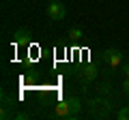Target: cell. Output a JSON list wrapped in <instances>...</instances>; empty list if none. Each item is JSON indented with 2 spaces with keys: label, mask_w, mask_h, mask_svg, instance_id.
Here are the masks:
<instances>
[{
  "label": "cell",
  "mask_w": 129,
  "mask_h": 120,
  "mask_svg": "<svg viewBox=\"0 0 129 120\" xmlns=\"http://www.w3.org/2000/svg\"><path fill=\"white\" fill-rule=\"evenodd\" d=\"M80 109H82L80 99L78 97H67V99H62V101L56 103L54 116H58V118H71V120H73V118H78Z\"/></svg>",
  "instance_id": "6da1fadb"
},
{
  "label": "cell",
  "mask_w": 129,
  "mask_h": 120,
  "mask_svg": "<svg viewBox=\"0 0 129 120\" xmlns=\"http://www.w3.org/2000/svg\"><path fill=\"white\" fill-rule=\"evenodd\" d=\"M47 17L52 22H60V19L67 17V7L60 2V0H52L50 5H47Z\"/></svg>",
  "instance_id": "3957f363"
},
{
  "label": "cell",
  "mask_w": 129,
  "mask_h": 120,
  "mask_svg": "<svg viewBox=\"0 0 129 120\" xmlns=\"http://www.w3.org/2000/svg\"><path fill=\"white\" fill-rule=\"evenodd\" d=\"M13 41H15V45H26L30 41V30L28 28H19L17 32L13 34Z\"/></svg>",
  "instance_id": "277c9868"
},
{
  "label": "cell",
  "mask_w": 129,
  "mask_h": 120,
  "mask_svg": "<svg viewBox=\"0 0 129 120\" xmlns=\"http://www.w3.org/2000/svg\"><path fill=\"white\" fill-rule=\"evenodd\" d=\"M95 77H97V69H95L92 65L84 67L82 73H80V79H84V82H90V79H95Z\"/></svg>",
  "instance_id": "5b68a950"
},
{
  "label": "cell",
  "mask_w": 129,
  "mask_h": 120,
  "mask_svg": "<svg viewBox=\"0 0 129 120\" xmlns=\"http://www.w3.org/2000/svg\"><path fill=\"white\" fill-rule=\"evenodd\" d=\"M123 58H125V54H123L120 49H114V47H108V49L101 54L103 65H108L110 69H120V65H123Z\"/></svg>",
  "instance_id": "7a4b0ae2"
},
{
  "label": "cell",
  "mask_w": 129,
  "mask_h": 120,
  "mask_svg": "<svg viewBox=\"0 0 129 120\" xmlns=\"http://www.w3.org/2000/svg\"><path fill=\"white\" fill-rule=\"evenodd\" d=\"M69 37L73 39V41H80V39L84 37V32H82V28H80V26H71V28H69Z\"/></svg>",
  "instance_id": "8992f818"
},
{
  "label": "cell",
  "mask_w": 129,
  "mask_h": 120,
  "mask_svg": "<svg viewBox=\"0 0 129 120\" xmlns=\"http://www.w3.org/2000/svg\"><path fill=\"white\" fill-rule=\"evenodd\" d=\"M120 73H123L125 77H129V62L127 65H120Z\"/></svg>",
  "instance_id": "ba28073f"
},
{
  "label": "cell",
  "mask_w": 129,
  "mask_h": 120,
  "mask_svg": "<svg viewBox=\"0 0 129 120\" xmlns=\"http://www.w3.org/2000/svg\"><path fill=\"white\" fill-rule=\"evenodd\" d=\"M123 92L129 94V77H125V82H123Z\"/></svg>",
  "instance_id": "9c48e42d"
},
{
  "label": "cell",
  "mask_w": 129,
  "mask_h": 120,
  "mask_svg": "<svg viewBox=\"0 0 129 120\" xmlns=\"http://www.w3.org/2000/svg\"><path fill=\"white\" fill-rule=\"evenodd\" d=\"M116 120H129V105H123L116 111Z\"/></svg>",
  "instance_id": "52a82bcc"
}]
</instances>
